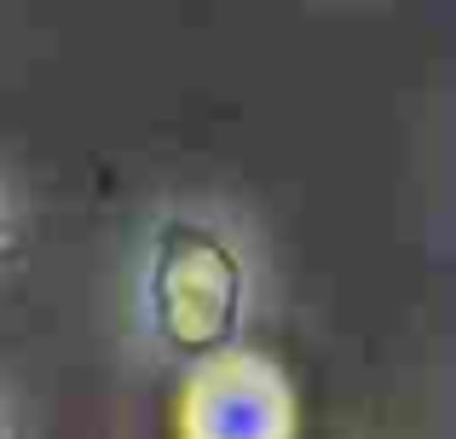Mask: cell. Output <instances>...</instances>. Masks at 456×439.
I'll use <instances>...</instances> for the list:
<instances>
[{
    "label": "cell",
    "instance_id": "cell-1",
    "mask_svg": "<svg viewBox=\"0 0 456 439\" xmlns=\"http://www.w3.org/2000/svg\"><path fill=\"white\" fill-rule=\"evenodd\" d=\"M260 318V248L237 208L214 197L156 203L127 266V324L162 370L232 359Z\"/></svg>",
    "mask_w": 456,
    "mask_h": 439
},
{
    "label": "cell",
    "instance_id": "cell-3",
    "mask_svg": "<svg viewBox=\"0 0 456 439\" xmlns=\"http://www.w3.org/2000/svg\"><path fill=\"white\" fill-rule=\"evenodd\" d=\"M0 439H23V417H18V399H12L6 382H0Z\"/></svg>",
    "mask_w": 456,
    "mask_h": 439
},
{
    "label": "cell",
    "instance_id": "cell-2",
    "mask_svg": "<svg viewBox=\"0 0 456 439\" xmlns=\"http://www.w3.org/2000/svg\"><path fill=\"white\" fill-rule=\"evenodd\" d=\"M18 243H23V208H18V191H12L6 168H0V266L18 260Z\"/></svg>",
    "mask_w": 456,
    "mask_h": 439
}]
</instances>
